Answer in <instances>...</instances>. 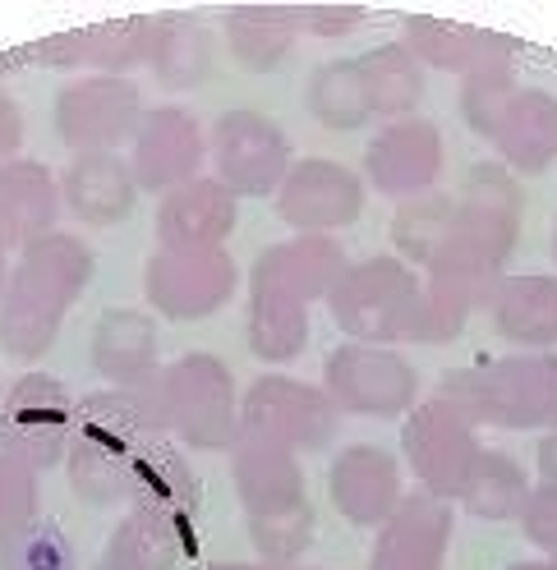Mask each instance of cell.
I'll list each match as a JSON object with an SVG mask.
<instances>
[{"label":"cell","mask_w":557,"mask_h":570,"mask_svg":"<svg viewBox=\"0 0 557 570\" xmlns=\"http://www.w3.org/2000/svg\"><path fill=\"white\" fill-rule=\"evenodd\" d=\"M414 391H420V377L388 345L345 341L341 350L328 354V401L351 414H369V419L401 414L414 405Z\"/></svg>","instance_id":"obj_7"},{"label":"cell","mask_w":557,"mask_h":570,"mask_svg":"<svg viewBox=\"0 0 557 570\" xmlns=\"http://www.w3.org/2000/svg\"><path fill=\"white\" fill-rule=\"evenodd\" d=\"M0 570H75V552L56 529H23L19 539H10Z\"/></svg>","instance_id":"obj_40"},{"label":"cell","mask_w":557,"mask_h":570,"mask_svg":"<svg viewBox=\"0 0 557 570\" xmlns=\"http://www.w3.org/2000/svg\"><path fill=\"white\" fill-rule=\"evenodd\" d=\"M134 455L138 451H116V446L84 442L75 455H69V479H75L84 502H97V507L120 502V497H129Z\"/></svg>","instance_id":"obj_36"},{"label":"cell","mask_w":557,"mask_h":570,"mask_svg":"<svg viewBox=\"0 0 557 570\" xmlns=\"http://www.w3.org/2000/svg\"><path fill=\"white\" fill-rule=\"evenodd\" d=\"M189 520L180 515H166L153 507H138L111 539V557H120L134 570H176L180 557L189 552Z\"/></svg>","instance_id":"obj_28"},{"label":"cell","mask_w":557,"mask_h":570,"mask_svg":"<svg viewBox=\"0 0 557 570\" xmlns=\"http://www.w3.org/2000/svg\"><path fill=\"white\" fill-rule=\"evenodd\" d=\"M240 433L286 451H313L332 442L336 405L328 401V391L304 386L295 377H258L245 396V410H240Z\"/></svg>","instance_id":"obj_5"},{"label":"cell","mask_w":557,"mask_h":570,"mask_svg":"<svg viewBox=\"0 0 557 570\" xmlns=\"http://www.w3.org/2000/svg\"><path fill=\"white\" fill-rule=\"evenodd\" d=\"M92 272V254L69 239V235H47L38 244H28L23 267L10 285L6 313H0V336L19 354V360H32L42 354L60 327V317L84 291V281Z\"/></svg>","instance_id":"obj_2"},{"label":"cell","mask_w":557,"mask_h":570,"mask_svg":"<svg viewBox=\"0 0 557 570\" xmlns=\"http://www.w3.org/2000/svg\"><path fill=\"white\" fill-rule=\"evenodd\" d=\"M207 138L194 125L189 111H176V106H157L148 120H138L134 129V185L138 189H180L194 180V170L203 161Z\"/></svg>","instance_id":"obj_12"},{"label":"cell","mask_w":557,"mask_h":570,"mask_svg":"<svg viewBox=\"0 0 557 570\" xmlns=\"http://www.w3.org/2000/svg\"><path fill=\"white\" fill-rule=\"evenodd\" d=\"M295 10H276V6H250V10H235L226 19V38L240 65L250 69H272L282 65L291 42H295Z\"/></svg>","instance_id":"obj_31"},{"label":"cell","mask_w":557,"mask_h":570,"mask_svg":"<svg viewBox=\"0 0 557 570\" xmlns=\"http://www.w3.org/2000/svg\"><path fill=\"white\" fill-rule=\"evenodd\" d=\"M32 511H38L32 470L10 455H0V539H19L32 520Z\"/></svg>","instance_id":"obj_39"},{"label":"cell","mask_w":557,"mask_h":570,"mask_svg":"<svg viewBox=\"0 0 557 570\" xmlns=\"http://www.w3.org/2000/svg\"><path fill=\"white\" fill-rule=\"evenodd\" d=\"M489 313L502 341L520 350L557 345V276H502L489 291Z\"/></svg>","instance_id":"obj_22"},{"label":"cell","mask_w":557,"mask_h":570,"mask_svg":"<svg viewBox=\"0 0 557 570\" xmlns=\"http://www.w3.org/2000/svg\"><path fill=\"white\" fill-rule=\"evenodd\" d=\"M213 161H217V185L245 198L276 194L291 170V142L267 116L258 111H226L213 125Z\"/></svg>","instance_id":"obj_6"},{"label":"cell","mask_w":557,"mask_h":570,"mask_svg":"<svg viewBox=\"0 0 557 570\" xmlns=\"http://www.w3.org/2000/svg\"><path fill=\"white\" fill-rule=\"evenodd\" d=\"M235 492L245 502L250 520L304 507V474H300L295 451L245 438L235 451Z\"/></svg>","instance_id":"obj_21"},{"label":"cell","mask_w":557,"mask_h":570,"mask_svg":"<svg viewBox=\"0 0 557 570\" xmlns=\"http://www.w3.org/2000/svg\"><path fill=\"white\" fill-rule=\"evenodd\" d=\"M97 570H134V566H125V561H120V557H111V552H107V561H101V566H97Z\"/></svg>","instance_id":"obj_46"},{"label":"cell","mask_w":557,"mask_h":570,"mask_svg":"<svg viewBox=\"0 0 557 570\" xmlns=\"http://www.w3.org/2000/svg\"><path fill=\"white\" fill-rule=\"evenodd\" d=\"M526 497H530V479L520 470V460H511L507 451H479L461 488V502L475 520H511L526 507Z\"/></svg>","instance_id":"obj_29"},{"label":"cell","mask_w":557,"mask_h":570,"mask_svg":"<svg viewBox=\"0 0 557 570\" xmlns=\"http://www.w3.org/2000/svg\"><path fill=\"white\" fill-rule=\"evenodd\" d=\"M405 51L433 65V69H451V75H483V69H502L511 65V42L498 38V32L483 28H466L451 19H410L405 23Z\"/></svg>","instance_id":"obj_19"},{"label":"cell","mask_w":557,"mask_h":570,"mask_svg":"<svg viewBox=\"0 0 557 570\" xmlns=\"http://www.w3.org/2000/svg\"><path fill=\"white\" fill-rule=\"evenodd\" d=\"M309 341V304L272 295V291H250V345L258 360L286 364Z\"/></svg>","instance_id":"obj_30"},{"label":"cell","mask_w":557,"mask_h":570,"mask_svg":"<svg viewBox=\"0 0 557 570\" xmlns=\"http://www.w3.org/2000/svg\"><path fill=\"white\" fill-rule=\"evenodd\" d=\"M451 226H457V198L424 194V198L401 203L397 222H392V235H397V248L410 263L433 267L438 254L447 248V239H451Z\"/></svg>","instance_id":"obj_34"},{"label":"cell","mask_w":557,"mask_h":570,"mask_svg":"<svg viewBox=\"0 0 557 570\" xmlns=\"http://www.w3.org/2000/svg\"><path fill=\"white\" fill-rule=\"evenodd\" d=\"M332 502L351 524H388L401 507L397 460L382 446H345L332 460Z\"/></svg>","instance_id":"obj_16"},{"label":"cell","mask_w":557,"mask_h":570,"mask_svg":"<svg viewBox=\"0 0 557 570\" xmlns=\"http://www.w3.org/2000/svg\"><path fill=\"white\" fill-rule=\"evenodd\" d=\"M213 570H267V566H213Z\"/></svg>","instance_id":"obj_47"},{"label":"cell","mask_w":557,"mask_h":570,"mask_svg":"<svg viewBox=\"0 0 557 570\" xmlns=\"http://www.w3.org/2000/svg\"><path fill=\"white\" fill-rule=\"evenodd\" d=\"M250 524H254V548L267 561H295L313 539V511L309 507H295V511H282V515H263V520H250Z\"/></svg>","instance_id":"obj_38"},{"label":"cell","mask_w":557,"mask_h":570,"mask_svg":"<svg viewBox=\"0 0 557 570\" xmlns=\"http://www.w3.org/2000/svg\"><path fill=\"white\" fill-rule=\"evenodd\" d=\"M511 92H516V75H511V65H502V69H483V75H475V79H466V83H461V116L470 120V129H475V134L489 138Z\"/></svg>","instance_id":"obj_37"},{"label":"cell","mask_w":557,"mask_h":570,"mask_svg":"<svg viewBox=\"0 0 557 570\" xmlns=\"http://www.w3.org/2000/svg\"><path fill=\"white\" fill-rule=\"evenodd\" d=\"M153 42H157V19H111V23L84 28L75 38L56 42V47H65V51H56V60L88 65V69H101L107 79H116V69L153 60Z\"/></svg>","instance_id":"obj_26"},{"label":"cell","mask_w":557,"mask_h":570,"mask_svg":"<svg viewBox=\"0 0 557 570\" xmlns=\"http://www.w3.org/2000/svg\"><path fill=\"white\" fill-rule=\"evenodd\" d=\"M447 539L451 511L442 507V497H401V507L382 524V539L373 548V570H442Z\"/></svg>","instance_id":"obj_14"},{"label":"cell","mask_w":557,"mask_h":570,"mask_svg":"<svg viewBox=\"0 0 557 570\" xmlns=\"http://www.w3.org/2000/svg\"><path fill=\"white\" fill-rule=\"evenodd\" d=\"M438 401H447L466 423L548 433L557 428V354L520 350L479 368H457L447 373Z\"/></svg>","instance_id":"obj_1"},{"label":"cell","mask_w":557,"mask_h":570,"mask_svg":"<svg viewBox=\"0 0 557 570\" xmlns=\"http://www.w3.org/2000/svg\"><path fill=\"white\" fill-rule=\"evenodd\" d=\"M56 129L75 153H111L138 129V92L125 79L92 75L56 97Z\"/></svg>","instance_id":"obj_10"},{"label":"cell","mask_w":557,"mask_h":570,"mask_svg":"<svg viewBox=\"0 0 557 570\" xmlns=\"http://www.w3.org/2000/svg\"><path fill=\"white\" fill-rule=\"evenodd\" d=\"M92 364L120 386H148L157 364V327L134 308L101 313L92 332Z\"/></svg>","instance_id":"obj_24"},{"label":"cell","mask_w":557,"mask_h":570,"mask_svg":"<svg viewBox=\"0 0 557 570\" xmlns=\"http://www.w3.org/2000/svg\"><path fill=\"white\" fill-rule=\"evenodd\" d=\"M520 533L539 548V557H548V561H557V488L553 483H539V488H530V497H526V507H520Z\"/></svg>","instance_id":"obj_41"},{"label":"cell","mask_w":557,"mask_h":570,"mask_svg":"<svg viewBox=\"0 0 557 570\" xmlns=\"http://www.w3.org/2000/svg\"><path fill=\"white\" fill-rule=\"evenodd\" d=\"M56 180L42 166L10 161L0 166V235L10 244H38L56 222Z\"/></svg>","instance_id":"obj_25"},{"label":"cell","mask_w":557,"mask_h":570,"mask_svg":"<svg viewBox=\"0 0 557 570\" xmlns=\"http://www.w3.org/2000/svg\"><path fill=\"white\" fill-rule=\"evenodd\" d=\"M162 419L176 428L189 446H231L240 433V401L235 382L213 354H185L157 377Z\"/></svg>","instance_id":"obj_4"},{"label":"cell","mask_w":557,"mask_h":570,"mask_svg":"<svg viewBox=\"0 0 557 570\" xmlns=\"http://www.w3.org/2000/svg\"><path fill=\"white\" fill-rule=\"evenodd\" d=\"M162 248H222L235 230V194L217 180H189L170 189L157 212Z\"/></svg>","instance_id":"obj_20"},{"label":"cell","mask_w":557,"mask_h":570,"mask_svg":"<svg viewBox=\"0 0 557 570\" xmlns=\"http://www.w3.org/2000/svg\"><path fill=\"white\" fill-rule=\"evenodd\" d=\"M401 446L410 455V470L414 479L424 483L429 497H461L475 460H479V442H475V428L451 410L447 401H429L405 419V433Z\"/></svg>","instance_id":"obj_8"},{"label":"cell","mask_w":557,"mask_h":570,"mask_svg":"<svg viewBox=\"0 0 557 570\" xmlns=\"http://www.w3.org/2000/svg\"><path fill=\"white\" fill-rule=\"evenodd\" d=\"M65 428H69V401L65 391L47 377H23L10 396L6 410V446L10 460L38 470V465H56L60 446H65Z\"/></svg>","instance_id":"obj_15"},{"label":"cell","mask_w":557,"mask_h":570,"mask_svg":"<svg viewBox=\"0 0 557 570\" xmlns=\"http://www.w3.org/2000/svg\"><path fill=\"white\" fill-rule=\"evenodd\" d=\"M369 175L388 198H424L442 175V134L429 120H392L369 142Z\"/></svg>","instance_id":"obj_13"},{"label":"cell","mask_w":557,"mask_h":570,"mask_svg":"<svg viewBox=\"0 0 557 570\" xmlns=\"http://www.w3.org/2000/svg\"><path fill=\"white\" fill-rule=\"evenodd\" d=\"M129 492H138V507H153V511L180 515V520H189V511L198 507V483H194L189 465L180 455L153 451V446H144L134 455Z\"/></svg>","instance_id":"obj_32"},{"label":"cell","mask_w":557,"mask_h":570,"mask_svg":"<svg viewBox=\"0 0 557 570\" xmlns=\"http://www.w3.org/2000/svg\"><path fill=\"white\" fill-rule=\"evenodd\" d=\"M235 291V263L222 248H162L148 267V299L166 317H207Z\"/></svg>","instance_id":"obj_9"},{"label":"cell","mask_w":557,"mask_h":570,"mask_svg":"<svg viewBox=\"0 0 557 570\" xmlns=\"http://www.w3.org/2000/svg\"><path fill=\"white\" fill-rule=\"evenodd\" d=\"M511 570H557V561H548V557L544 561H516Z\"/></svg>","instance_id":"obj_45"},{"label":"cell","mask_w":557,"mask_h":570,"mask_svg":"<svg viewBox=\"0 0 557 570\" xmlns=\"http://www.w3.org/2000/svg\"><path fill=\"white\" fill-rule=\"evenodd\" d=\"M364 212V189L336 161H300L276 189V217L304 235H328L351 226Z\"/></svg>","instance_id":"obj_11"},{"label":"cell","mask_w":557,"mask_h":570,"mask_svg":"<svg viewBox=\"0 0 557 570\" xmlns=\"http://www.w3.org/2000/svg\"><path fill=\"white\" fill-rule=\"evenodd\" d=\"M14 142H19V116H14V106L0 97V157H6Z\"/></svg>","instance_id":"obj_44"},{"label":"cell","mask_w":557,"mask_h":570,"mask_svg":"<svg viewBox=\"0 0 557 570\" xmlns=\"http://www.w3.org/2000/svg\"><path fill=\"white\" fill-rule=\"evenodd\" d=\"M360 69V83H364V101H369V116L382 120H410L414 101L424 97V69L405 47H373L355 60Z\"/></svg>","instance_id":"obj_27"},{"label":"cell","mask_w":557,"mask_h":570,"mask_svg":"<svg viewBox=\"0 0 557 570\" xmlns=\"http://www.w3.org/2000/svg\"><path fill=\"white\" fill-rule=\"evenodd\" d=\"M420 295H424L420 276L397 258H369L360 267H345L328 291L332 317L341 323V332L355 336L360 345L410 341Z\"/></svg>","instance_id":"obj_3"},{"label":"cell","mask_w":557,"mask_h":570,"mask_svg":"<svg viewBox=\"0 0 557 570\" xmlns=\"http://www.w3.org/2000/svg\"><path fill=\"white\" fill-rule=\"evenodd\" d=\"M360 10L355 6H300L295 10V28H309L319 38H341V32L360 28Z\"/></svg>","instance_id":"obj_42"},{"label":"cell","mask_w":557,"mask_h":570,"mask_svg":"<svg viewBox=\"0 0 557 570\" xmlns=\"http://www.w3.org/2000/svg\"><path fill=\"white\" fill-rule=\"evenodd\" d=\"M553 258H557V235H553Z\"/></svg>","instance_id":"obj_48"},{"label":"cell","mask_w":557,"mask_h":570,"mask_svg":"<svg viewBox=\"0 0 557 570\" xmlns=\"http://www.w3.org/2000/svg\"><path fill=\"white\" fill-rule=\"evenodd\" d=\"M162 88H194L213 69V38L194 19H157L153 60Z\"/></svg>","instance_id":"obj_33"},{"label":"cell","mask_w":557,"mask_h":570,"mask_svg":"<svg viewBox=\"0 0 557 570\" xmlns=\"http://www.w3.org/2000/svg\"><path fill=\"white\" fill-rule=\"evenodd\" d=\"M535 465H539V479L557 488V428H548V433L539 438V446H535Z\"/></svg>","instance_id":"obj_43"},{"label":"cell","mask_w":557,"mask_h":570,"mask_svg":"<svg viewBox=\"0 0 557 570\" xmlns=\"http://www.w3.org/2000/svg\"><path fill=\"white\" fill-rule=\"evenodd\" d=\"M489 142L502 153V166L520 175H539L557 161V97L544 88H520L507 97L502 116L489 134Z\"/></svg>","instance_id":"obj_18"},{"label":"cell","mask_w":557,"mask_h":570,"mask_svg":"<svg viewBox=\"0 0 557 570\" xmlns=\"http://www.w3.org/2000/svg\"><path fill=\"white\" fill-rule=\"evenodd\" d=\"M134 170L116 153H79L65 170V203L79 212L88 226H116L134 212Z\"/></svg>","instance_id":"obj_23"},{"label":"cell","mask_w":557,"mask_h":570,"mask_svg":"<svg viewBox=\"0 0 557 570\" xmlns=\"http://www.w3.org/2000/svg\"><path fill=\"white\" fill-rule=\"evenodd\" d=\"M341 272H345V254L328 235H300L291 244L267 248V254L254 263L250 291H272V295L309 304V299L328 295Z\"/></svg>","instance_id":"obj_17"},{"label":"cell","mask_w":557,"mask_h":570,"mask_svg":"<svg viewBox=\"0 0 557 570\" xmlns=\"http://www.w3.org/2000/svg\"><path fill=\"white\" fill-rule=\"evenodd\" d=\"M309 111L319 116L328 129H360V125L373 120L355 60H328L323 69H313V79H309Z\"/></svg>","instance_id":"obj_35"}]
</instances>
